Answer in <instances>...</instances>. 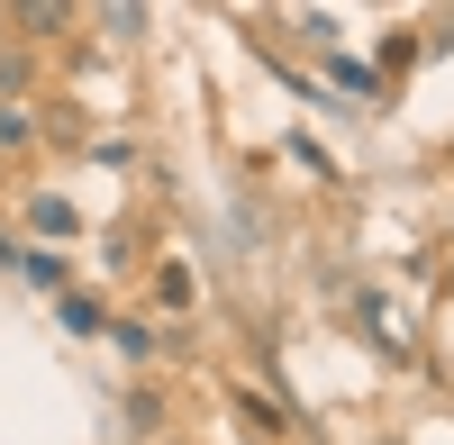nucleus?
<instances>
[{"label": "nucleus", "mask_w": 454, "mask_h": 445, "mask_svg": "<svg viewBox=\"0 0 454 445\" xmlns=\"http://www.w3.org/2000/svg\"><path fill=\"white\" fill-rule=\"evenodd\" d=\"M36 145V109L27 100H0V155H27Z\"/></svg>", "instance_id": "f257e3e1"}, {"label": "nucleus", "mask_w": 454, "mask_h": 445, "mask_svg": "<svg viewBox=\"0 0 454 445\" xmlns=\"http://www.w3.org/2000/svg\"><path fill=\"white\" fill-rule=\"evenodd\" d=\"M19 273H27L36 291H64V254H19Z\"/></svg>", "instance_id": "f03ea898"}, {"label": "nucleus", "mask_w": 454, "mask_h": 445, "mask_svg": "<svg viewBox=\"0 0 454 445\" xmlns=\"http://www.w3.org/2000/svg\"><path fill=\"white\" fill-rule=\"evenodd\" d=\"M27 218H36V228H46V237H73V200H36Z\"/></svg>", "instance_id": "7ed1b4c3"}, {"label": "nucleus", "mask_w": 454, "mask_h": 445, "mask_svg": "<svg viewBox=\"0 0 454 445\" xmlns=\"http://www.w3.org/2000/svg\"><path fill=\"white\" fill-rule=\"evenodd\" d=\"M19 27H36V36H55V27H73V10H55V0H36V10H19Z\"/></svg>", "instance_id": "20e7f679"}, {"label": "nucleus", "mask_w": 454, "mask_h": 445, "mask_svg": "<svg viewBox=\"0 0 454 445\" xmlns=\"http://www.w3.org/2000/svg\"><path fill=\"white\" fill-rule=\"evenodd\" d=\"M0 27H10V19H0Z\"/></svg>", "instance_id": "39448f33"}]
</instances>
